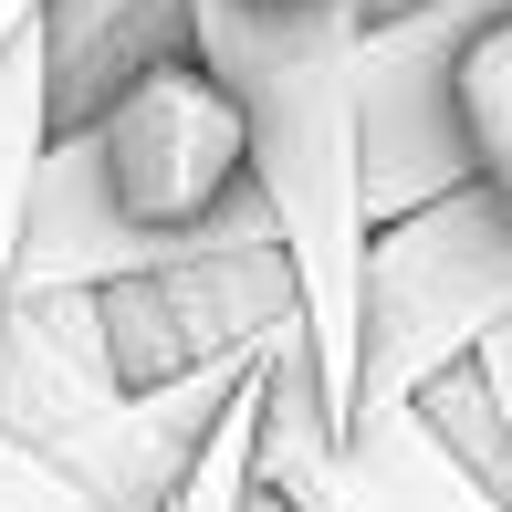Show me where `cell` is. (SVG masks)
<instances>
[{"mask_svg": "<svg viewBox=\"0 0 512 512\" xmlns=\"http://www.w3.org/2000/svg\"><path fill=\"white\" fill-rule=\"evenodd\" d=\"M189 63L241 115V178L272 220L304 324L324 439L356 398V283H366V0H189Z\"/></svg>", "mask_w": 512, "mask_h": 512, "instance_id": "obj_1", "label": "cell"}, {"mask_svg": "<svg viewBox=\"0 0 512 512\" xmlns=\"http://www.w3.org/2000/svg\"><path fill=\"white\" fill-rule=\"evenodd\" d=\"M209 251H272V220L241 178V115L189 53L42 136L11 293H115Z\"/></svg>", "mask_w": 512, "mask_h": 512, "instance_id": "obj_2", "label": "cell"}, {"mask_svg": "<svg viewBox=\"0 0 512 512\" xmlns=\"http://www.w3.org/2000/svg\"><path fill=\"white\" fill-rule=\"evenodd\" d=\"M512 324V220L481 189H450L408 220H387L366 241L356 283V398H345L335 450L408 429L429 387H450L460 366H481Z\"/></svg>", "mask_w": 512, "mask_h": 512, "instance_id": "obj_3", "label": "cell"}, {"mask_svg": "<svg viewBox=\"0 0 512 512\" xmlns=\"http://www.w3.org/2000/svg\"><path fill=\"white\" fill-rule=\"evenodd\" d=\"M251 492L283 512H512V492L471 481L429 429H387L366 450H335L304 377V345L262 366V408H251Z\"/></svg>", "mask_w": 512, "mask_h": 512, "instance_id": "obj_4", "label": "cell"}, {"mask_svg": "<svg viewBox=\"0 0 512 512\" xmlns=\"http://www.w3.org/2000/svg\"><path fill=\"white\" fill-rule=\"evenodd\" d=\"M95 314H105V366H115L126 398L220 377V366H251V356L304 335L283 251H209V262H178V272L95 293Z\"/></svg>", "mask_w": 512, "mask_h": 512, "instance_id": "obj_5", "label": "cell"}, {"mask_svg": "<svg viewBox=\"0 0 512 512\" xmlns=\"http://www.w3.org/2000/svg\"><path fill=\"white\" fill-rule=\"evenodd\" d=\"M251 377H262V356L220 366V377H189V387H157V398H115L84 429L42 439V450L0 439V512H168L199 439L220 429V408Z\"/></svg>", "mask_w": 512, "mask_h": 512, "instance_id": "obj_6", "label": "cell"}, {"mask_svg": "<svg viewBox=\"0 0 512 512\" xmlns=\"http://www.w3.org/2000/svg\"><path fill=\"white\" fill-rule=\"evenodd\" d=\"M189 53V0H42L32 63H42V126H84L126 95L136 74Z\"/></svg>", "mask_w": 512, "mask_h": 512, "instance_id": "obj_7", "label": "cell"}, {"mask_svg": "<svg viewBox=\"0 0 512 512\" xmlns=\"http://www.w3.org/2000/svg\"><path fill=\"white\" fill-rule=\"evenodd\" d=\"M439 105H450V136H460V178L512 220V11L481 21L439 63Z\"/></svg>", "mask_w": 512, "mask_h": 512, "instance_id": "obj_8", "label": "cell"}, {"mask_svg": "<svg viewBox=\"0 0 512 512\" xmlns=\"http://www.w3.org/2000/svg\"><path fill=\"white\" fill-rule=\"evenodd\" d=\"M471 377H481V398H492V418H502V460H512V324L481 345V366H471Z\"/></svg>", "mask_w": 512, "mask_h": 512, "instance_id": "obj_9", "label": "cell"}, {"mask_svg": "<svg viewBox=\"0 0 512 512\" xmlns=\"http://www.w3.org/2000/svg\"><path fill=\"white\" fill-rule=\"evenodd\" d=\"M32 11H42V0H0V53H11V42L32 32Z\"/></svg>", "mask_w": 512, "mask_h": 512, "instance_id": "obj_10", "label": "cell"}, {"mask_svg": "<svg viewBox=\"0 0 512 512\" xmlns=\"http://www.w3.org/2000/svg\"><path fill=\"white\" fill-rule=\"evenodd\" d=\"M241 512H283V502H262V492H251V502H241Z\"/></svg>", "mask_w": 512, "mask_h": 512, "instance_id": "obj_11", "label": "cell"}]
</instances>
